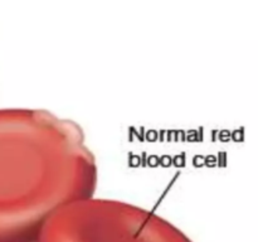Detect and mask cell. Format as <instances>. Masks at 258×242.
<instances>
[{"label":"cell","instance_id":"cell-1","mask_svg":"<svg viewBox=\"0 0 258 242\" xmlns=\"http://www.w3.org/2000/svg\"><path fill=\"white\" fill-rule=\"evenodd\" d=\"M95 159L81 130L39 110H0V242H39L60 209L91 198Z\"/></svg>","mask_w":258,"mask_h":242},{"label":"cell","instance_id":"cell-2","mask_svg":"<svg viewBox=\"0 0 258 242\" xmlns=\"http://www.w3.org/2000/svg\"><path fill=\"white\" fill-rule=\"evenodd\" d=\"M39 242H190L156 214L122 202L77 201L52 217Z\"/></svg>","mask_w":258,"mask_h":242}]
</instances>
